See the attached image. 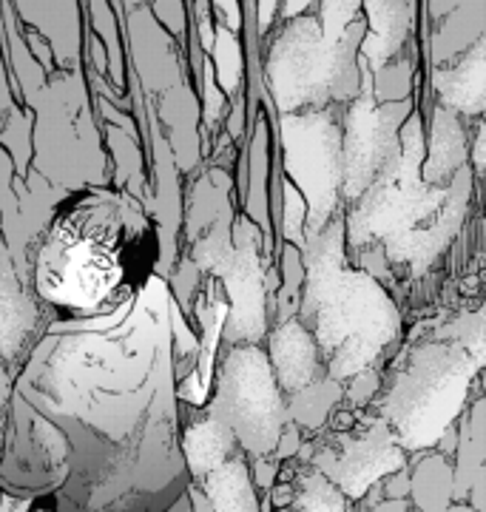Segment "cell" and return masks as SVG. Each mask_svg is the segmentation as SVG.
<instances>
[{
  "label": "cell",
  "mask_w": 486,
  "mask_h": 512,
  "mask_svg": "<svg viewBox=\"0 0 486 512\" xmlns=\"http://www.w3.org/2000/svg\"><path fill=\"white\" fill-rule=\"evenodd\" d=\"M330 117H290L288 131L299 137V143L288 137V163L296 180L307 188L310 200V234L319 231L336 208V188L342 177L339 160V134L336 126L327 123Z\"/></svg>",
  "instance_id": "8"
},
{
  "label": "cell",
  "mask_w": 486,
  "mask_h": 512,
  "mask_svg": "<svg viewBox=\"0 0 486 512\" xmlns=\"http://www.w3.org/2000/svg\"><path fill=\"white\" fill-rule=\"evenodd\" d=\"M268 362L282 393H299L307 384L319 382L324 373L313 336L299 319H288L270 333Z\"/></svg>",
  "instance_id": "10"
},
{
  "label": "cell",
  "mask_w": 486,
  "mask_h": 512,
  "mask_svg": "<svg viewBox=\"0 0 486 512\" xmlns=\"http://www.w3.org/2000/svg\"><path fill=\"white\" fill-rule=\"evenodd\" d=\"M384 493H387V498H407L410 495V473L404 467L390 473L387 484H384Z\"/></svg>",
  "instance_id": "19"
},
{
  "label": "cell",
  "mask_w": 486,
  "mask_h": 512,
  "mask_svg": "<svg viewBox=\"0 0 486 512\" xmlns=\"http://www.w3.org/2000/svg\"><path fill=\"white\" fill-rule=\"evenodd\" d=\"M410 495L418 512H447L452 507V467L444 456L418 461L410 476Z\"/></svg>",
  "instance_id": "16"
},
{
  "label": "cell",
  "mask_w": 486,
  "mask_h": 512,
  "mask_svg": "<svg viewBox=\"0 0 486 512\" xmlns=\"http://www.w3.org/2000/svg\"><path fill=\"white\" fill-rule=\"evenodd\" d=\"M344 242L342 220L310 234L302 293V325L316 342L324 376L336 382L370 370L401 330L396 302L373 276L347 265Z\"/></svg>",
  "instance_id": "3"
},
{
  "label": "cell",
  "mask_w": 486,
  "mask_h": 512,
  "mask_svg": "<svg viewBox=\"0 0 486 512\" xmlns=\"http://www.w3.org/2000/svg\"><path fill=\"white\" fill-rule=\"evenodd\" d=\"M484 367L481 311L432 325L401 350L384 384L381 419L401 450H427L455 427L469 387Z\"/></svg>",
  "instance_id": "4"
},
{
  "label": "cell",
  "mask_w": 486,
  "mask_h": 512,
  "mask_svg": "<svg viewBox=\"0 0 486 512\" xmlns=\"http://www.w3.org/2000/svg\"><path fill=\"white\" fill-rule=\"evenodd\" d=\"M347 498H344L322 473H313V476H307L302 481V490L299 495H290L288 504H282V507H288V510H279V512H347V504H344Z\"/></svg>",
  "instance_id": "18"
},
{
  "label": "cell",
  "mask_w": 486,
  "mask_h": 512,
  "mask_svg": "<svg viewBox=\"0 0 486 512\" xmlns=\"http://www.w3.org/2000/svg\"><path fill=\"white\" fill-rule=\"evenodd\" d=\"M342 399V384L330 376H322L319 382L307 384L305 390L293 393L290 402H285L288 407V419L296 424V427H307V430H319L327 416L333 413V407Z\"/></svg>",
  "instance_id": "17"
},
{
  "label": "cell",
  "mask_w": 486,
  "mask_h": 512,
  "mask_svg": "<svg viewBox=\"0 0 486 512\" xmlns=\"http://www.w3.org/2000/svg\"><path fill=\"white\" fill-rule=\"evenodd\" d=\"M373 512H407V498H387L384 504L373 507Z\"/></svg>",
  "instance_id": "21"
},
{
  "label": "cell",
  "mask_w": 486,
  "mask_h": 512,
  "mask_svg": "<svg viewBox=\"0 0 486 512\" xmlns=\"http://www.w3.org/2000/svg\"><path fill=\"white\" fill-rule=\"evenodd\" d=\"M157 225L117 188H83L54 211L37 245L35 293L57 319L120 311L154 276Z\"/></svg>",
  "instance_id": "2"
},
{
  "label": "cell",
  "mask_w": 486,
  "mask_h": 512,
  "mask_svg": "<svg viewBox=\"0 0 486 512\" xmlns=\"http://www.w3.org/2000/svg\"><path fill=\"white\" fill-rule=\"evenodd\" d=\"M313 458V467L322 473L344 498H361L381 478L396 473L407 461V450L393 439L390 427L378 416L356 436H336L319 447L302 450Z\"/></svg>",
  "instance_id": "7"
},
{
  "label": "cell",
  "mask_w": 486,
  "mask_h": 512,
  "mask_svg": "<svg viewBox=\"0 0 486 512\" xmlns=\"http://www.w3.org/2000/svg\"><path fill=\"white\" fill-rule=\"evenodd\" d=\"M484 72V46H478L447 69H438L432 86L441 94L444 109L478 117L484 111Z\"/></svg>",
  "instance_id": "13"
},
{
  "label": "cell",
  "mask_w": 486,
  "mask_h": 512,
  "mask_svg": "<svg viewBox=\"0 0 486 512\" xmlns=\"http://www.w3.org/2000/svg\"><path fill=\"white\" fill-rule=\"evenodd\" d=\"M415 512H418V510H415Z\"/></svg>",
  "instance_id": "23"
},
{
  "label": "cell",
  "mask_w": 486,
  "mask_h": 512,
  "mask_svg": "<svg viewBox=\"0 0 486 512\" xmlns=\"http://www.w3.org/2000/svg\"><path fill=\"white\" fill-rule=\"evenodd\" d=\"M410 111L407 103L376 106L370 97H353L347 111V140H344V191L359 197L376 174L398 154V117Z\"/></svg>",
  "instance_id": "9"
},
{
  "label": "cell",
  "mask_w": 486,
  "mask_h": 512,
  "mask_svg": "<svg viewBox=\"0 0 486 512\" xmlns=\"http://www.w3.org/2000/svg\"><path fill=\"white\" fill-rule=\"evenodd\" d=\"M273 476H276V470L265 464V458H256V478H253V484L270 487V484H273Z\"/></svg>",
  "instance_id": "20"
},
{
  "label": "cell",
  "mask_w": 486,
  "mask_h": 512,
  "mask_svg": "<svg viewBox=\"0 0 486 512\" xmlns=\"http://www.w3.org/2000/svg\"><path fill=\"white\" fill-rule=\"evenodd\" d=\"M398 148V154L376 174V180L361 191L359 205L350 214L344 239L361 245L376 237H401L407 231L427 228L450 200L452 188L424 183L421 177V126L413 120Z\"/></svg>",
  "instance_id": "5"
},
{
  "label": "cell",
  "mask_w": 486,
  "mask_h": 512,
  "mask_svg": "<svg viewBox=\"0 0 486 512\" xmlns=\"http://www.w3.org/2000/svg\"><path fill=\"white\" fill-rule=\"evenodd\" d=\"M464 157H467V140H464V131H461L455 111L438 109L435 111V126H432L430 157H427V165L421 168L424 183H447L450 174L461 168Z\"/></svg>",
  "instance_id": "14"
},
{
  "label": "cell",
  "mask_w": 486,
  "mask_h": 512,
  "mask_svg": "<svg viewBox=\"0 0 486 512\" xmlns=\"http://www.w3.org/2000/svg\"><path fill=\"white\" fill-rule=\"evenodd\" d=\"M484 402L472 407L461 433H458V467L452 470V498H464L469 493V484L478 473H484Z\"/></svg>",
  "instance_id": "15"
},
{
  "label": "cell",
  "mask_w": 486,
  "mask_h": 512,
  "mask_svg": "<svg viewBox=\"0 0 486 512\" xmlns=\"http://www.w3.org/2000/svg\"><path fill=\"white\" fill-rule=\"evenodd\" d=\"M447 512H475V510H469V507H464V504H458V507H450Z\"/></svg>",
  "instance_id": "22"
},
{
  "label": "cell",
  "mask_w": 486,
  "mask_h": 512,
  "mask_svg": "<svg viewBox=\"0 0 486 512\" xmlns=\"http://www.w3.org/2000/svg\"><path fill=\"white\" fill-rule=\"evenodd\" d=\"M180 433L171 296L151 276L37 342L3 413L0 490L52 495V512H165L191 487Z\"/></svg>",
  "instance_id": "1"
},
{
  "label": "cell",
  "mask_w": 486,
  "mask_h": 512,
  "mask_svg": "<svg viewBox=\"0 0 486 512\" xmlns=\"http://www.w3.org/2000/svg\"><path fill=\"white\" fill-rule=\"evenodd\" d=\"M180 447L188 476L199 481L202 476H208L214 467L225 464L228 458L239 456V444H236L234 433L214 419L211 413L202 419L191 421L180 433Z\"/></svg>",
  "instance_id": "11"
},
{
  "label": "cell",
  "mask_w": 486,
  "mask_h": 512,
  "mask_svg": "<svg viewBox=\"0 0 486 512\" xmlns=\"http://www.w3.org/2000/svg\"><path fill=\"white\" fill-rule=\"evenodd\" d=\"M208 413L234 433L248 456L268 458L276 450L288 407L265 350L239 345L225 353Z\"/></svg>",
  "instance_id": "6"
},
{
  "label": "cell",
  "mask_w": 486,
  "mask_h": 512,
  "mask_svg": "<svg viewBox=\"0 0 486 512\" xmlns=\"http://www.w3.org/2000/svg\"><path fill=\"white\" fill-rule=\"evenodd\" d=\"M199 493L208 498L214 512H262L253 484L251 467L242 456L228 458L197 481Z\"/></svg>",
  "instance_id": "12"
}]
</instances>
